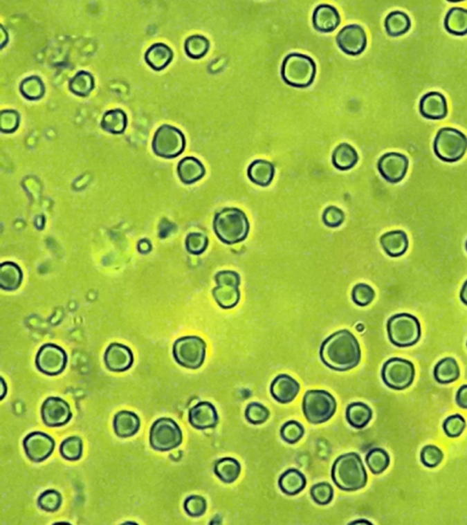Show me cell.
<instances>
[{
    "label": "cell",
    "instance_id": "cell-1",
    "mask_svg": "<svg viewBox=\"0 0 467 525\" xmlns=\"http://www.w3.org/2000/svg\"><path fill=\"white\" fill-rule=\"evenodd\" d=\"M320 358L329 369L345 372L359 365L362 350L356 337L351 331L342 329L323 341L320 349Z\"/></svg>",
    "mask_w": 467,
    "mask_h": 525
},
{
    "label": "cell",
    "instance_id": "cell-2",
    "mask_svg": "<svg viewBox=\"0 0 467 525\" xmlns=\"http://www.w3.org/2000/svg\"><path fill=\"white\" fill-rule=\"evenodd\" d=\"M331 479L339 489L355 492L363 489L368 481V475L362 458L356 452L340 455L331 468Z\"/></svg>",
    "mask_w": 467,
    "mask_h": 525
},
{
    "label": "cell",
    "instance_id": "cell-3",
    "mask_svg": "<svg viewBox=\"0 0 467 525\" xmlns=\"http://www.w3.org/2000/svg\"><path fill=\"white\" fill-rule=\"evenodd\" d=\"M214 234L222 243L236 245L245 241L250 231V223L244 211L226 208L217 212L213 221Z\"/></svg>",
    "mask_w": 467,
    "mask_h": 525
},
{
    "label": "cell",
    "instance_id": "cell-4",
    "mask_svg": "<svg viewBox=\"0 0 467 525\" xmlns=\"http://www.w3.org/2000/svg\"><path fill=\"white\" fill-rule=\"evenodd\" d=\"M317 66L313 59L302 53H291L282 65V78L295 88H308L316 77Z\"/></svg>",
    "mask_w": 467,
    "mask_h": 525
},
{
    "label": "cell",
    "instance_id": "cell-5",
    "mask_svg": "<svg viewBox=\"0 0 467 525\" xmlns=\"http://www.w3.org/2000/svg\"><path fill=\"white\" fill-rule=\"evenodd\" d=\"M387 333L390 341L394 346L409 348L420 340L422 329L416 317L408 313H400L389 318Z\"/></svg>",
    "mask_w": 467,
    "mask_h": 525
},
{
    "label": "cell",
    "instance_id": "cell-6",
    "mask_svg": "<svg viewBox=\"0 0 467 525\" xmlns=\"http://www.w3.org/2000/svg\"><path fill=\"white\" fill-rule=\"evenodd\" d=\"M336 409V400L326 390H308L303 397V414L306 420L314 425L325 423L331 420Z\"/></svg>",
    "mask_w": 467,
    "mask_h": 525
},
{
    "label": "cell",
    "instance_id": "cell-7",
    "mask_svg": "<svg viewBox=\"0 0 467 525\" xmlns=\"http://www.w3.org/2000/svg\"><path fill=\"white\" fill-rule=\"evenodd\" d=\"M434 151L435 156L443 162H458L466 153L467 137L457 129H440L434 138Z\"/></svg>",
    "mask_w": 467,
    "mask_h": 525
},
{
    "label": "cell",
    "instance_id": "cell-8",
    "mask_svg": "<svg viewBox=\"0 0 467 525\" xmlns=\"http://www.w3.org/2000/svg\"><path fill=\"white\" fill-rule=\"evenodd\" d=\"M173 355L176 362L183 368H201L206 357V343L199 335H185L174 342Z\"/></svg>",
    "mask_w": 467,
    "mask_h": 525
},
{
    "label": "cell",
    "instance_id": "cell-9",
    "mask_svg": "<svg viewBox=\"0 0 467 525\" xmlns=\"http://www.w3.org/2000/svg\"><path fill=\"white\" fill-rule=\"evenodd\" d=\"M214 281L217 286L212 291V295L217 305L223 309L236 308L241 298L239 291L241 277L239 273L233 270L217 272Z\"/></svg>",
    "mask_w": 467,
    "mask_h": 525
},
{
    "label": "cell",
    "instance_id": "cell-10",
    "mask_svg": "<svg viewBox=\"0 0 467 525\" xmlns=\"http://www.w3.org/2000/svg\"><path fill=\"white\" fill-rule=\"evenodd\" d=\"M185 137L179 129L163 125L154 133L152 148L157 156L174 159L181 156L185 151Z\"/></svg>",
    "mask_w": 467,
    "mask_h": 525
},
{
    "label": "cell",
    "instance_id": "cell-11",
    "mask_svg": "<svg viewBox=\"0 0 467 525\" xmlns=\"http://www.w3.org/2000/svg\"><path fill=\"white\" fill-rule=\"evenodd\" d=\"M182 443V430L176 421L169 418L154 421L150 430V444L154 450L169 452L181 445Z\"/></svg>",
    "mask_w": 467,
    "mask_h": 525
},
{
    "label": "cell",
    "instance_id": "cell-12",
    "mask_svg": "<svg viewBox=\"0 0 467 525\" xmlns=\"http://www.w3.org/2000/svg\"><path fill=\"white\" fill-rule=\"evenodd\" d=\"M415 368L411 361L402 358H392L383 364L382 378L390 389L403 390L414 383Z\"/></svg>",
    "mask_w": 467,
    "mask_h": 525
},
{
    "label": "cell",
    "instance_id": "cell-13",
    "mask_svg": "<svg viewBox=\"0 0 467 525\" xmlns=\"http://www.w3.org/2000/svg\"><path fill=\"white\" fill-rule=\"evenodd\" d=\"M36 367L43 374L57 376L61 374L68 363L65 350L55 344L43 345L36 356Z\"/></svg>",
    "mask_w": 467,
    "mask_h": 525
},
{
    "label": "cell",
    "instance_id": "cell-14",
    "mask_svg": "<svg viewBox=\"0 0 467 525\" xmlns=\"http://www.w3.org/2000/svg\"><path fill=\"white\" fill-rule=\"evenodd\" d=\"M26 455L33 463H42L50 458L55 449V441L44 432H35L23 441Z\"/></svg>",
    "mask_w": 467,
    "mask_h": 525
},
{
    "label": "cell",
    "instance_id": "cell-15",
    "mask_svg": "<svg viewBox=\"0 0 467 525\" xmlns=\"http://www.w3.org/2000/svg\"><path fill=\"white\" fill-rule=\"evenodd\" d=\"M378 170L387 182L398 183L402 182L409 168V160L405 154L387 153L378 160Z\"/></svg>",
    "mask_w": 467,
    "mask_h": 525
},
{
    "label": "cell",
    "instance_id": "cell-16",
    "mask_svg": "<svg viewBox=\"0 0 467 525\" xmlns=\"http://www.w3.org/2000/svg\"><path fill=\"white\" fill-rule=\"evenodd\" d=\"M336 42L343 53L351 56L360 55L367 47L365 30L358 24L347 25L338 33Z\"/></svg>",
    "mask_w": 467,
    "mask_h": 525
},
{
    "label": "cell",
    "instance_id": "cell-17",
    "mask_svg": "<svg viewBox=\"0 0 467 525\" xmlns=\"http://www.w3.org/2000/svg\"><path fill=\"white\" fill-rule=\"evenodd\" d=\"M42 417L46 426L56 428L70 423L73 412L67 401L61 398L51 397L42 404Z\"/></svg>",
    "mask_w": 467,
    "mask_h": 525
},
{
    "label": "cell",
    "instance_id": "cell-18",
    "mask_svg": "<svg viewBox=\"0 0 467 525\" xmlns=\"http://www.w3.org/2000/svg\"><path fill=\"white\" fill-rule=\"evenodd\" d=\"M106 368L111 372H125L134 364L131 350L122 344L111 343L104 353Z\"/></svg>",
    "mask_w": 467,
    "mask_h": 525
},
{
    "label": "cell",
    "instance_id": "cell-19",
    "mask_svg": "<svg viewBox=\"0 0 467 525\" xmlns=\"http://www.w3.org/2000/svg\"><path fill=\"white\" fill-rule=\"evenodd\" d=\"M188 420L194 429L205 430L214 428L219 423V418L213 404L208 401H200L189 410Z\"/></svg>",
    "mask_w": 467,
    "mask_h": 525
},
{
    "label": "cell",
    "instance_id": "cell-20",
    "mask_svg": "<svg viewBox=\"0 0 467 525\" xmlns=\"http://www.w3.org/2000/svg\"><path fill=\"white\" fill-rule=\"evenodd\" d=\"M300 385L295 378L286 374L277 376L272 381L271 393L274 400L279 403H292L299 395Z\"/></svg>",
    "mask_w": 467,
    "mask_h": 525
},
{
    "label": "cell",
    "instance_id": "cell-21",
    "mask_svg": "<svg viewBox=\"0 0 467 525\" xmlns=\"http://www.w3.org/2000/svg\"><path fill=\"white\" fill-rule=\"evenodd\" d=\"M312 24L320 33H332L340 24L339 11L333 6L320 4L315 8L312 14Z\"/></svg>",
    "mask_w": 467,
    "mask_h": 525
},
{
    "label": "cell",
    "instance_id": "cell-22",
    "mask_svg": "<svg viewBox=\"0 0 467 525\" xmlns=\"http://www.w3.org/2000/svg\"><path fill=\"white\" fill-rule=\"evenodd\" d=\"M420 113L426 119L442 120L448 113L446 97L438 91L425 94L420 100Z\"/></svg>",
    "mask_w": 467,
    "mask_h": 525
},
{
    "label": "cell",
    "instance_id": "cell-23",
    "mask_svg": "<svg viewBox=\"0 0 467 525\" xmlns=\"http://www.w3.org/2000/svg\"><path fill=\"white\" fill-rule=\"evenodd\" d=\"M383 251L391 257H400L408 250L409 240L405 232L395 230L387 232L380 238Z\"/></svg>",
    "mask_w": 467,
    "mask_h": 525
},
{
    "label": "cell",
    "instance_id": "cell-24",
    "mask_svg": "<svg viewBox=\"0 0 467 525\" xmlns=\"http://www.w3.org/2000/svg\"><path fill=\"white\" fill-rule=\"evenodd\" d=\"M177 174L185 185H193L205 176V168L197 158L185 157L177 165Z\"/></svg>",
    "mask_w": 467,
    "mask_h": 525
},
{
    "label": "cell",
    "instance_id": "cell-25",
    "mask_svg": "<svg viewBox=\"0 0 467 525\" xmlns=\"http://www.w3.org/2000/svg\"><path fill=\"white\" fill-rule=\"evenodd\" d=\"M276 169L273 163L266 160H255L249 165L248 171V179L255 185L266 187L274 179Z\"/></svg>",
    "mask_w": 467,
    "mask_h": 525
},
{
    "label": "cell",
    "instance_id": "cell-26",
    "mask_svg": "<svg viewBox=\"0 0 467 525\" xmlns=\"http://www.w3.org/2000/svg\"><path fill=\"white\" fill-rule=\"evenodd\" d=\"M141 421L136 413L122 410L117 413L113 420V429L119 438H130L139 432Z\"/></svg>",
    "mask_w": 467,
    "mask_h": 525
},
{
    "label": "cell",
    "instance_id": "cell-27",
    "mask_svg": "<svg viewBox=\"0 0 467 525\" xmlns=\"http://www.w3.org/2000/svg\"><path fill=\"white\" fill-rule=\"evenodd\" d=\"M174 53L165 43H154L146 50L145 59L154 71H163L173 59Z\"/></svg>",
    "mask_w": 467,
    "mask_h": 525
},
{
    "label": "cell",
    "instance_id": "cell-28",
    "mask_svg": "<svg viewBox=\"0 0 467 525\" xmlns=\"http://www.w3.org/2000/svg\"><path fill=\"white\" fill-rule=\"evenodd\" d=\"M306 486L305 475L297 469H289L280 477L279 486L282 492L289 496L299 495Z\"/></svg>",
    "mask_w": 467,
    "mask_h": 525
},
{
    "label": "cell",
    "instance_id": "cell-29",
    "mask_svg": "<svg viewBox=\"0 0 467 525\" xmlns=\"http://www.w3.org/2000/svg\"><path fill=\"white\" fill-rule=\"evenodd\" d=\"M332 165L340 171H348L354 168L359 160L357 151L348 143H340L334 149L331 156Z\"/></svg>",
    "mask_w": 467,
    "mask_h": 525
},
{
    "label": "cell",
    "instance_id": "cell-30",
    "mask_svg": "<svg viewBox=\"0 0 467 525\" xmlns=\"http://www.w3.org/2000/svg\"><path fill=\"white\" fill-rule=\"evenodd\" d=\"M23 273L13 262H4L0 266V288L2 291H15L21 285Z\"/></svg>",
    "mask_w": 467,
    "mask_h": 525
},
{
    "label": "cell",
    "instance_id": "cell-31",
    "mask_svg": "<svg viewBox=\"0 0 467 525\" xmlns=\"http://www.w3.org/2000/svg\"><path fill=\"white\" fill-rule=\"evenodd\" d=\"M372 418V410L367 404L354 403L346 409V420L351 427L357 430L365 428Z\"/></svg>",
    "mask_w": 467,
    "mask_h": 525
},
{
    "label": "cell",
    "instance_id": "cell-32",
    "mask_svg": "<svg viewBox=\"0 0 467 525\" xmlns=\"http://www.w3.org/2000/svg\"><path fill=\"white\" fill-rule=\"evenodd\" d=\"M446 30L455 36L467 34V8L454 7L450 8L445 18Z\"/></svg>",
    "mask_w": 467,
    "mask_h": 525
},
{
    "label": "cell",
    "instance_id": "cell-33",
    "mask_svg": "<svg viewBox=\"0 0 467 525\" xmlns=\"http://www.w3.org/2000/svg\"><path fill=\"white\" fill-rule=\"evenodd\" d=\"M214 472L223 483L230 484L239 478L241 466L236 459L222 458L214 463Z\"/></svg>",
    "mask_w": 467,
    "mask_h": 525
},
{
    "label": "cell",
    "instance_id": "cell-34",
    "mask_svg": "<svg viewBox=\"0 0 467 525\" xmlns=\"http://www.w3.org/2000/svg\"><path fill=\"white\" fill-rule=\"evenodd\" d=\"M435 380L440 384L455 383L460 377V368L454 358H443L434 367Z\"/></svg>",
    "mask_w": 467,
    "mask_h": 525
},
{
    "label": "cell",
    "instance_id": "cell-35",
    "mask_svg": "<svg viewBox=\"0 0 467 525\" xmlns=\"http://www.w3.org/2000/svg\"><path fill=\"white\" fill-rule=\"evenodd\" d=\"M127 116L121 109H113L103 114L101 127L103 131L113 134H122L127 127Z\"/></svg>",
    "mask_w": 467,
    "mask_h": 525
},
{
    "label": "cell",
    "instance_id": "cell-36",
    "mask_svg": "<svg viewBox=\"0 0 467 525\" xmlns=\"http://www.w3.org/2000/svg\"><path fill=\"white\" fill-rule=\"evenodd\" d=\"M411 25V19L409 16L400 10L389 13L385 22L386 33L391 37H399L408 33Z\"/></svg>",
    "mask_w": 467,
    "mask_h": 525
},
{
    "label": "cell",
    "instance_id": "cell-37",
    "mask_svg": "<svg viewBox=\"0 0 467 525\" xmlns=\"http://www.w3.org/2000/svg\"><path fill=\"white\" fill-rule=\"evenodd\" d=\"M95 82L93 76L85 71H80L68 82V89L74 95L87 97L93 91Z\"/></svg>",
    "mask_w": 467,
    "mask_h": 525
},
{
    "label": "cell",
    "instance_id": "cell-38",
    "mask_svg": "<svg viewBox=\"0 0 467 525\" xmlns=\"http://www.w3.org/2000/svg\"><path fill=\"white\" fill-rule=\"evenodd\" d=\"M22 96L30 100H41L45 95V84L39 76L28 77L19 85Z\"/></svg>",
    "mask_w": 467,
    "mask_h": 525
},
{
    "label": "cell",
    "instance_id": "cell-39",
    "mask_svg": "<svg viewBox=\"0 0 467 525\" xmlns=\"http://www.w3.org/2000/svg\"><path fill=\"white\" fill-rule=\"evenodd\" d=\"M366 464L374 475H381L390 466L388 452L381 448H375L369 450L366 455Z\"/></svg>",
    "mask_w": 467,
    "mask_h": 525
},
{
    "label": "cell",
    "instance_id": "cell-40",
    "mask_svg": "<svg viewBox=\"0 0 467 525\" xmlns=\"http://www.w3.org/2000/svg\"><path fill=\"white\" fill-rule=\"evenodd\" d=\"M210 48L209 40L202 35L188 37L185 42V50L189 58L199 59L208 53Z\"/></svg>",
    "mask_w": 467,
    "mask_h": 525
},
{
    "label": "cell",
    "instance_id": "cell-41",
    "mask_svg": "<svg viewBox=\"0 0 467 525\" xmlns=\"http://www.w3.org/2000/svg\"><path fill=\"white\" fill-rule=\"evenodd\" d=\"M59 452L65 460L71 461L81 460L83 452L82 439L79 437L66 439L59 446Z\"/></svg>",
    "mask_w": 467,
    "mask_h": 525
},
{
    "label": "cell",
    "instance_id": "cell-42",
    "mask_svg": "<svg viewBox=\"0 0 467 525\" xmlns=\"http://www.w3.org/2000/svg\"><path fill=\"white\" fill-rule=\"evenodd\" d=\"M305 434V429L302 423L296 421H289L280 429V436L285 443L295 444L300 441Z\"/></svg>",
    "mask_w": 467,
    "mask_h": 525
},
{
    "label": "cell",
    "instance_id": "cell-43",
    "mask_svg": "<svg viewBox=\"0 0 467 525\" xmlns=\"http://www.w3.org/2000/svg\"><path fill=\"white\" fill-rule=\"evenodd\" d=\"M271 412L266 407L259 403H251L246 406L245 418L253 425H260L268 420Z\"/></svg>",
    "mask_w": 467,
    "mask_h": 525
},
{
    "label": "cell",
    "instance_id": "cell-44",
    "mask_svg": "<svg viewBox=\"0 0 467 525\" xmlns=\"http://www.w3.org/2000/svg\"><path fill=\"white\" fill-rule=\"evenodd\" d=\"M62 504L61 493L55 490H47L42 492L38 499V506L42 510L48 513H55Z\"/></svg>",
    "mask_w": 467,
    "mask_h": 525
},
{
    "label": "cell",
    "instance_id": "cell-45",
    "mask_svg": "<svg viewBox=\"0 0 467 525\" xmlns=\"http://www.w3.org/2000/svg\"><path fill=\"white\" fill-rule=\"evenodd\" d=\"M351 298L354 304L359 306H367L375 298L374 289L365 283H359L354 286L351 292Z\"/></svg>",
    "mask_w": 467,
    "mask_h": 525
},
{
    "label": "cell",
    "instance_id": "cell-46",
    "mask_svg": "<svg viewBox=\"0 0 467 525\" xmlns=\"http://www.w3.org/2000/svg\"><path fill=\"white\" fill-rule=\"evenodd\" d=\"M209 239L203 233H190L186 237L185 248L189 254L200 255L208 249Z\"/></svg>",
    "mask_w": 467,
    "mask_h": 525
},
{
    "label": "cell",
    "instance_id": "cell-47",
    "mask_svg": "<svg viewBox=\"0 0 467 525\" xmlns=\"http://www.w3.org/2000/svg\"><path fill=\"white\" fill-rule=\"evenodd\" d=\"M311 496L315 503L327 506L333 500L334 490L328 483H319L311 487Z\"/></svg>",
    "mask_w": 467,
    "mask_h": 525
},
{
    "label": "cell",
    "instance_id": "cell-48",
    "mask_svg": "<svg viewBox=\"0 0 467 525\" xmlns=\"http://www.w3.org/2000/svg\"><path fill=\"white\" fill-rule=\"evenodd\" d=\"M208 508L205 499L200 495H191L185 499L183 509L190 517L199 518L205 515Z\"/></svg>",
    "mask_w": 467,
    "mask_h": 525
},
{
    "label": "cell",
    "instance_id": "cell-49",
    "mask_svg": "<svg viewBox=\"0 0 467 525\" xmlns=\"http://www.w3.org/2000/svg\"><path fill=\"white\" fill-rule=\"evenodd\" d=\"M466 427L465 418L460 414L449 416L443 423V428L449 438H457L462 434Z\"/></svg>",
    "mask_w": 467,
    "mask_h": 525
},
{
    "label": "cell",
    "instance_id": "cell-50",
    "mask_svg": "<svg viewBox=\"0 0 467 525\" xmlns=\"http://www.w3.org/2000/svg\"><path fill=\"white\" fill-rule=\"evenodd\" d=\"M21 116L15 110H2L0 116V130L2 133H12L18 130Z\"/></svg>",
    "mask_w": 467,
    "mask_h": 525
},
{
    "label": "cell",
    "instance_id": "cell-51",
    "mask_svg": "<svg viewBox=\"0 0 467 525\" xmlns=\"http://www.w3.org/2000/svg\"><path fill=\"white\" fill-rule=\"evenodd\" d=\"M443 453L435 445H426L421 452V461L425 467L435 468L442 463Z\"/></svg>",
    "mask_w": 467,
    "mask_h": 525
},
{
    "label": "cell",
    "instance_id": "cell-52",
    "mask_svg": "<svg viewBox=\"0 0 467 525\" xmlns=\"http://www.w3.org/2000/svg\"><path fill=\"white\" fill-rule=\"evenodd\" d=\"M345 220V214L342 209L337 206H328L323 212L322 222L329 228H337L342 225Z\"/></svg>",
    "mask_w": 467,
    "mask_h": 525
},
{
    "label": "cell",
    "instance_id": "cell-53",
    "mask_svg": "<svg viewBox=\"0 0 467 525\" xmlns=\"http://www.w3.org/2000/svg\"><path fill=\"white\" fill-rule=\"evenodd\" d=\"M455 400L461 409H467V385L460 387L457 393Z\"/></svg>",
    "mask_w": 467,
    "mask_h": 525
},
{
    "label": "cell",
    "instance_id": "cell-54",
    "mask_svg": "<svg viewBox=\"0 0 467 525\" xmlns=\"http://www.w3.org/2000/svg\"><path fill=\"white\" fill-rule=\"evenodd\" d=\"M174 229V225L173 223L169 222L167 220H163L162 223H160L159 237L161 238L167 237L173 232Z\"/></svg>",
    "mask_w": 467,
    "mask_h": 525
},
{
    "label": "cell",
    "instance_id": "cell-55",
    "mask_svg": "<svg viewBox=\"0 0 467 525\" xmlns=\"http://www.w3.org/2000/svg\"><path fill=\"white\" fill-rule=\"evenodd\" d=\"M138 251L143 255H147L152 251V243L147 239H142L138 243Z\"/></svg>",
    "mask_w": 467,
    "mask_h": 525
},
{
    "label": "cell",
    "instance_id": "cell-56",
    "mask_svg": "<svg viewBox=\"0 0 467 525\" xmlns=\"http://www.w3.org/2000/svg\"><path fill=\"white\" fill-rule=\"evenodd\" d=\"M460 300L465 305L467 306V280L462 286V289L460 291Z\"/></svg>",
    "mask_w": 467,
    "mask_h": 525
},
{
    "label": "cell",
    "instance_id": "cell-57",
    "mask_svg": "<svg viewBox=\"0 0 467 525\" xmlns=\"http://www.w3.org/2000/svg\"><path fill=\"white\" fill-rule=\"evenodd\" d=\"M1 48H4V46L7 44V42H8V34L7 31L5 30V28H3V26H1Z\"/></svg>",
    "mask_w": 467,
    "mask_h": 525
},
{
    "label": "cell",
    "instance_id": "cell-58",
    "mask_svg": "<svg viewBox=\"0 0 467 525\" xmlns=\"http://www.w3.org/2000/svg\"><path fill=\"white\" fill-rule=\"evenodd\" d=\"M1 384H2V393H1V400L4 398L6 395V389H7V386H6V383L4 380V378H1Z\"/></svg>",
    "mask_w": 467,
    "mask_h": 525
},
{
    "label": "cell",
    "instance_id": "cell-59",
    "mask_svg": "<svg viewBox=\"0 0 467 525\" xmlns=\"http://www.w3.org/2000/svg\"><path fill=\"white\" fill-rule=\"evenodd\" d=\"M360 523L371 524L368 521H356V522H352L351 524H360Z\"/></svg>",
    "mask_w": 467,
    "mask_h": 525
},
{
    "label": "cell",
    "instance_id": "cell-60",
    "mask_svg": "<svg viewBox=\"0 0 467 525\" xmlns=\"http://www.w3.org/2000/svg\"><path fill=\"white\" fill-rule=\"evenodd\" d=\"M466 251H467V241H466Z\"/></svg>",
    "mask_w": 467,
    "mask_h": 525
},
{
    "label": "cell",
    "instance_id": "cell-61",
    "mask_svg": "<svg viewBox=\"0 0 467 525\" xmlns=\"http://www.w3.org/2000/svg\"><path fill=\"white\" fill-rule=\"evenodd\" d=\"M466 346H467V343H466Z\"/></svg>",
    "mask_w": 467,
    "mask_h": 525
}]
</instances>
